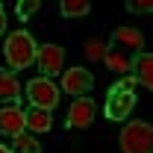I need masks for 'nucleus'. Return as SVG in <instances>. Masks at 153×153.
I'll return each instance as SVG.
<instances>
[{
  "mask_svg": "<svg viewBox=\"0 0 153 153\" xmlns=\"http://www.w3.org/2000/svg\"><path fill=\"white\" fill-rule=\"evenodd\" d=\"M130 71H133V79L138 82V85H144V88L153 85V56L147 53V50L135 53V59L130 62Z\"/></svg>",
  "mask_w": 153,
  "mask_h": 153,
  "instance_id": "1a4fd4ad",
  "label": "nucleus"
},
{
  "mask_svg": "<svg viewBox=\"0 0 153 153\" xmlns=\"http://www.w3.org/2000/svg\"><path fill=\"white\" fill-rule=\"evenodd\" d=\"M88 9H91L88 0H62L59 3V12L65 18H82V15H88Z\"/></svg>",
  "mask_w": 153,
  "mask_h": 153,
  "instance_id": "2eb2a0df",
  "label": "nucleus"
},
{
  "mask_svg": "<svg viewBox=\"0 0 153 153\" xmlns=\"http://www.w3.org/2000/svg\"><path fill=\"white\" fill-rule=\"evenodd\" d=\"M153 150V130L147 121H130L121 130V153H150Z\"/></svg>",
  "mask_w": 153,
  "mask_h": 153,
  "instance_id": "7ed1b4c3",
  "label": "nucleus"
},
{
  "mask_svg": "<svg viewBox=\"0 0 153 153\" xmlns=\"http://www.w3.org/2000/svg\"><path fill=\"white\" fill-rule=\"evenodd\" d=\"M135 82L133 74H124L121 82H115L112 91H109V100H106V118L109 121H127L130 112L135 109Z\"/></svg>",
  "mask_w": 153,
  "mask_h": 153,
  "instance_id": "f257e3e1",
  "label": "nucleus"
},
{
  "mask_svg": "<svg viewBox=\"0 0 153 153\" xmlns=\"http://www.w3.org/2000/svg\"><path fill=\"white\" fill-rule=\"evenodd\" d=\"M15 9H18V18H30L33 12L41 9V3H38V0H18V6H15Z\"/></svg>",
  "mask_w": 153,
  "mask_h": 153,
  "instance_id": "f3484780",
  "label": "nucleus"
},
{
  "mask_svg": "<svg viewBox=\"0 0 153 153\" xmlns=\"http://www.w3.org/2000/svg\"><path fill=\"white\" fill-rule=\"evenodd\" d=\"M0 153H12V150H9V147H3V144H0Z\"/></svg>",
  "mask_w": 153,
  "mask_h": 153,
  "instance_id": "aec40b11",
  "label": "nucleus"
},
{
  "mask_svg": "<svg viewBox=\"0 0 153 153\" xmlns=\"http://www.w3.org/2000/svg\"><path fill=\"white\" fill-rule=\"evenodd\" d=\"M127 9H130V12H138V15H147V12L153 9V3L150 0H130Z\"/></svg>",
  "mask_w": 153,
  "mask_h": 153,
  "instance_id": "a211bd4d",
  "label": "nucleus"
},
{
  "mask_svg": "<svg viewBox=\"0 0 153 153\" xmlns=\"http://www.w3.org/2000/svg\"><path fill=\"white\" fill-rule=\"evenodd\" d=\"M112 41L130 47V50H135V53H141V47H144V36H141L135 27H118V30L112 33Z\"/></svg>",
  "mask_w": 153,
  "mask_h": 153,
  "instance_id": "f8f14e48",
  "label": "nucleus"
},
{
  "mask_svg": "<svg viewBox=\"0 0 153 153\" xmlns=\"http://www.w3.org/2000/svg\"><path fill=\"white\" fill-rule=\"evenodd\" d=\"M36 62L41 68L44 79L62 74V68H65V47H59V44H41L36 50Z\"/></svg>",
  "mask_w": 153,
  "mask_h": 153,
  "instance_id": "39448f33",
  "label": "nucleus"
},
{
  "mask_svg": "<svg viewBox=\"0 0 153 153\" xmlns=\"http://www.w3.org/2000/svg\"><path fill=\"white\" fill-rule=\"evenodd\" d=\"M91 85H94V76L88 74L85 68H71V71H65V76H62V88L68 94H74V97H85L91 91Z\"/></svg>",
  "mask_w": 153,
  "mask_h": 153,
  "instance_id": "0eeeda50",
  "label": "nucleus"
},
{
  "mask_svg": "<svg viewBox=\"0 0 153 153\" xmlns=\"http://www.w3.org/2000/svg\"><path fill=\"white\" fill-rule=\"evenodd\" d=\"M21 100V82L15 74L0 71V103H18Z\"/></svg>",
  "mask_w": 153,
  "mask_h": 153,
  "instance_id": "9b49d317",
  "label": "nucleus"
},
{
  "mask_svg": "<svg viewBox=\"0 0 153 153\" xmlns=\"http://www.w3.org/2000/svg\"><path fill=\"white\" fill-rule=\"evenodd\" d=\"M27 97H30V103L36 106V109H53L59 103V88L50 82V79H44V76H36L30 85H27Z\"/></svg>",
  "mask_w": 153,
  "mask_h": 153,
  "instance_id": "20e7f679",
  "label": "nucleus"
},
{
  "mask_svg": "<svg viewBox=\"0 0 153 153\" xmlns=\"http://www.w3.org/2000/svg\"><path fill=\"white\" fill-rule=\"evenodd\" d=\"M36 38L30 36L27 30H21V33H12V36L6 38V44H3V56H6V65L12 68V71H24V68H30L33 62H36Z\"/></svg>",
  "mask_w": 153,
  "mask_h": 153,
  "instance_id": "f03ea898",
  "label": "nucleus"
},
{
  "mask_svg": "<svg viewBox=\"0 0 153 153\" xmlns=\"http://www.w3.org/2000/svg\"><path fill=\"white\" fill-rule=\"evenodd\" d=\"M103 62H106V68H109V71H115V74H130V59L124 56L121 50H115V47H106Z\"/></svg>",
  "mask_w": 153,
  "mask_h": 153,
  "instance_id": "ddd939ff",
  "label": "nucleus"
},
{
  "mask_svg": "<svg viewBox=\"0 0 153 153\" xmlns=\"http://www.w3.org/2000/svg\"><path fill=\"white\" fill-rule=\"evenodd\" d=\"M94 112H97V106H94L91 97H76L74 103H71V109H68L65 127H68V130H85V127H91Z\"/></svg>",
  "mask_w": 153,
  "mask_h": 153,
  "instance_id": "423d86ee",
  "label": "nucleus"
},
{
  "mask_svg": "<svg viewBox=\"0 0 153 153\" xmlns=\"http://www.w3.org/2000/svg\"><path fill=\"white\" fill-rule=\"evenodd\" d=\"M24 121H27V130L30 133H47L53 127V115L47 109H36V106L30 112H24Z\"/></svg>",
  "mask_w": 153,
  "mask_h": 153,
  "instance_id": "9d476101",
  "label": "nucleus"
},
{
  "mask_svg": "<svg viewBox=\"0 0 153 153\" xmlns=\"http://www.w3.org/2000/svg\"><path fill=\"white\" fill-rule=\"evenodd\" d=\"M6 33V12H3V6H0V36Z\"/></svg>",
  "mask_w": 153,
  "mask_h": 153,
  "instance_id": "6ab92c4d",
  "label": "nucleus"
},
{
  "mask_svg": "<svg viewBox=\"0 0 153 153\" xmlns=\"http://www.w3.org/2000/svg\"><path fill=\"white\" fill-rule=\"evenodd\" d=\"M12 153H41V141H38L36 135L21 133V135L12 138Z\"/></svg>",
  "mask_w": 153,
  "mask_h": 153,
  "instance_id": "4468645a",
  "label": "nucleus"
},
{
  "mask_svg": "<svg viewBox=\"0 0 153 153\" xmlns=\"http://www.w3.org/2000/svg\"><path fill=\"white\" fill-rule=\"evenodd\" d=\"M82 53H85L88 62H100L103 53H106V41H103V38H88V44L82 47Z\"/></svg>",
  "mask_w": 153,
  "mask_h": 153,
  "instance_id": "dca6fc26",
  "label": "nucleus"
},
{
  "mask_svg": "<svg viewBox=\"0 0 153 153\" xmlns=\"http://www.w3.org/2000/svg\"><path fill=\"white\" fill-rule=\"evenodd\" d=\"M27 130V121H24V109H21L18 103H6L3 109H0V133L3 135H21Z\"/></svg>",
  "mask_w": 153,
  "mask_h": 153,
  "instance_id": "6e6552de",
  "label": "nucleus"
}]
</instances>
